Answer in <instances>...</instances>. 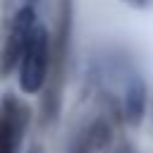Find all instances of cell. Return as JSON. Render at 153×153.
I'll list each match as a JSON object with an SVG mask.
<instances>
[{"label":"cell","mask_w":153,"mask_h":153,"mask_svg":"<svg viewBox=\"0 0 153 153\" xmlns=\"http://www.w3.org/2000/svg\"><path fill=\"white\" fill-rule=\"evenodd\" d=\"M124 2H127V5H136V7H141L146 0H124Z\"/></svg>","instance_id":"obj_4"},{"label":"cell","mask_w":153,"mask_h":153,"mask_svg":"<svg viewBox=\"0 0 153 153\" xmlns=\"http://www.w3.org/2000/svg\"><path fill=\"white\" fill-rule=\"evenodd\" d=\"M48 72V31L38 24L19 57V86L24 93H38Z\"/></svg>","instance_id":"obj_1"},{"label":"cell","mask_w":153,"mask_h":153,"mask_svg":"<svg viewBox=\"0 0 153 153\" xmlns=\"http://www.w3.org/2000/svg\"><path fill=\"white\" fill-rule=\"evenodd\" d=\"M36 14L31 7H22L14 19H12V26H10V33H7V43H5V67H12V65H19V57L31 38V33L36 31Z\"/></svg>","instance_id":"obj_3"},{"label":"cell","mask_w":153,"mask_h":153,"mask_svg":"<svg viewBox=\"0 0 153 153\" xmlns=\"http://www.w3.org/2000/svg\"><path fill=\"white\" fill-rule=\"evenodd\" d=\"M24 124L26 108L14 98H5V103L0 105V153H17Z\"/></svg>","instance_id":"obj_2"}]
</instances>
